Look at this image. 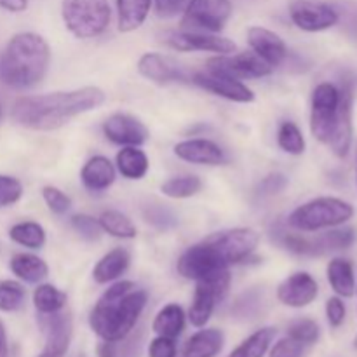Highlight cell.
<instances>
[{
    "label": "cell",
    "mask_w": 357,
    "mask_h": 357,
    "mask_svg": "<svg viewBox=\"0 0 357 357\" xmlns=\"http://www.w3.org/2000/svg\"><path fill=\"white\" fill-rule=\"evenodd\" d=\"M107 101V94L96 86L47 94L23 96L14 101L10 117L17 126L33 131H54L73 117L96 110Z\"/></svg>",
    "instance_id": "6da1fadb"
},
{
    "label": "cell",
    "mask_w": 357,
    "mask_h": 357,
    "mask_svg": "<svg viewBox=\"0 0 357 357\" xmlns=\"http://www.w3.org/2000/svg\"><path fill=\"white\" fill-rule=\"evenodd\" d=\"M149 302V293L132 281H117L91 310L89 326L101 340L121 342L129 337Z\"/></svg>",
    "instance_id": "7a4b0ae2"
},
{
    "label": "cell",
    "mask_w": 357,
    "mask_h": 357,
    "mask_svg": "<svg viewBox=\"0 0 357 357\" xmlns=\"http://www.w3.org/2000/svg\"><path fill=\"white\" fill-rule=\"evenodd\" d=\"M51 63L49 44L33 31H21L0 54V80L13 89H30L42 82Z\"/></svg>",
    "instance_id": "3957f363"
},
{
    "label": "cell",
    "mask_w": 357,
    "mask_h": 357,
    "mask_svg": "<svg viewBox=\"0 0 357 357\" xmlns=\"http://www.w3.org/2000/svg\"><path fill=\"white\" fill-rule=\"evenodd\" d=\"M176 271L188 281L208 282L215 286L223 298L229 293L230 281H232L230 267L206 239L181 253V257L178 258Z\"/></svg>",
    "instance_id": "277c9868"
},
{
    "label": "cell",
    "mask_w": 357,
    "mask_h": 357,
    "mask_svg": "<svg viewBox=\"0 0 357 357\" xmlns=\"http://www.w3.org/2000/svg\"><path fill=\"white\" fill-rule=\"evenodd\" d=\"M354 216V208L338 197H316L293 209L288 225L298 232H319L347 223Z\"/></svg>",
    "instance_id": "5b68a950"
},
{
    "label": "cell",
    "mask_w": 357,
    "mask_h": 357,
    "mask_svg": "<svg viewBox=\"0 0 357 357\" xmlns=\"http://www.w3.org/2000/svg\"><path fill=\"white\" fill-rule=\"evenodd\" d=\"M61 17L77 38L100 37L110 24V3L108 0H61Z\"/></svg>",
    "instance_id": "8992f818"
},
{
    "label": "cell",
    "mask_w": 357,
    "mask_h": 357,
    "mask_svg": "<svg viewBox=\"0 0 357 357\" xmlns=\"http://www.w3.org/2000/svg\"><path fill=\"white\" fill-rule=\"evenodd\" d=\"M342 89L333 82H321L314 87L310 100V131L317 142L328 145L335 131L340 110Z\"/></svg>",
    "instance_id": "52a82bcc"
},
{
    "label": "cell",
    "mask_w": 357,
    "mask_h": 357,
    "mask_svg": "<svg viewBox=\"0 0 357 357\" xmlns=\"http://www.w3.org/2000/svg\"><path fill=\"white\" fill-rule=\"evenodd\" d=\"M232 16L230 0H190L183 10L181 28L188 31L220 33Z\"/></svg>",
    "instance_id": "ba28073f"
},
{
    "label": "cell",
    "mask_w": 357,
    "mask_h": 357,
    "mask_svg": "<svg viewBox=\"0 0 357 357\" xmlns=\"http://www.w3.org/2000/svg\"><path fill=\"white\" fill-rule=\"evenodd\" d=\"M206 241L215 248L222 260L232 267L250 260L260 243V234L250 227H237L213 234L206 237Z\"/></svg>",
    "instance_id": "9c48e42d"
},
{
    "label": "cell",
    "mask_w": 357,
    "mask_h": 357,
    "mask_svg": "<svg viewBox=\"0 0 357 357\" xmlns=\"http://www.w3.org/2000/svg\"><path fill=\"white\" fill-rule=\"evenodd\" d=\"M206 70L216 73H225L234 79H261L272 73V66L267 65L258 54L251 52H239V54H223L208 59Z\"/></svg>",
    "instance_id": "30bf717a"
},
{
    "label": "cell",
    "mask_w": 357,
    "mask_h": 357,
    "mask_svg": "<svg viewBox=\"0 0 357 357\" xmlns=\"http://www.w3.org/2000/svg\"><path fill=\"white\" fill-rule=\"evenodd\" d=\"M289 17L293 24L303 31H324L338 23V13L328 3L296 0L289 7Z\"/></svg>",
    "instance_id": "8fae6325"
},
{
    "label": "cell",
    "mask_w": 357,
    "mask_h": 357,
    "mask_svg": "<svg viewBox=\"0 0 357 357\" xmlns=\"http://www.w3.org/2000/svg\"><path fill=\"white\" fill-rule=\"evenodd\" d=\"M192 82L229 101H236V103H251V101H255V93L243 80L234 79V77L225 75V73L202 70V72H195L192 75Z\"/></svg>",
    "instance_id": "7c38bea8"
},
{
    "label": "cell",
    "mask_w": 357,
    "mask_h": 357,
    "mask_svg": "<svg viewBox=\"0 0 357 357\" xmlns=\"http://www.w3.org/2000/svg\"><path fill=\"white\" fill-rule=\"evenodd\" d=\"M167 44L176 51H201L216 52V54H234L237 45L230 38L220 37L216 33H204V31H178L171 33Z\"/></svg>",
    "instance_id": "4fadbf2b"
},
{
    "label": "cell",
    "mask_w": 357,
    "mask_h": 357,
    "mask_svg": "<svg viewBox=\"0 0 357 357\" xmlns=\"http://www.w3.org/2000/svg\"><path fill=\"white\" fill-rule=\"evenodd\" d=\"M103 132L107 139L121 146H139L149 139V129L129 114H114L103 122Z\"/></svg>",
    "instance_id": "5bb4252c"
},
{
    "label": "cell",
    "mask_w": 357,
    "mask_h": 357,
    "mask_svg": "<svg viewBox=\"0 0 357 357\" xmlns=\"http://www.w3.org/2000/svg\"><path fill=\"white\" fill-rule=\"evenodd\" d=\"M319 295V284L309 272H295L279 284L278 300L291 309L310 305Z\"/></svg>",
    "instance_id": "9a60e30c"
},
{
    "label": "cell",
    "mask_w": 357,
    "mask_h": 357,
    "mask_svg": "<svg viewBox=\"0 0 357 357\" xmlns=\"http://www.w3.org/2000/svg\"><path fill=\"white\" fill-rule=\"evenodd\" d=\"M248 44L251 45L255 54L260 56L272 68L281 66L288 58V45L286 42L274 33L272 30L264 26H251L248 30Z\"/></svg>",
    "instance_id": "2e32d148"
},
{
    "label": "cell",
    "mask_w": 357,
    "mask_h": 357,
    "mask_svg": "<svg viewBox=\"0 0 357 357\" xmlns=\"http://www.w3.org/2000/svg\"><path fill=\"white\" fill-rule=\"evenodd\" d=\"M138 72L145 79L152 80L155 84H171V82H185L187 75L181 70L174 59L167 56L159 54V52H146L139 58Z\"/></svg>",
    "instance_id": "e0dca14e"
},
{
    "label": "cell",
    "mask_w": 357,
    "mask_h": 357,
    "mask_svg": "<svg viewBox=\"0 0 357 357\" xmlns=\"http://www.w3.org/2000/svg\"><path fill=\"white\" fill-rule=\"evenodd\" d=\"M174 155L185 162L199 164V166H220L225 162V153L220 149V145L204 138L180 142L174 145Z\"/></svg>",
    "instance_id": "ac0fdd59"
},
{
    "label": "cell",
    "mask_w": 357,
    "mask_h": 357,
    "mask_svg": "<svg viewBox=\"0 0 357 357\" xmlns=\"http://www.w3.org/2000/svg\"><path fill=\"white\" fill-rule=\"evenodd\" d=\"M342 89V100H340V110H338L337 126L331 135L330 146L333 153L340 159L349 155V150L352 145V89L349 84L340 87Z\"/></svg>",
    "instance_id": "d6986e66"
},
{
    "label": "cell",
    "mask_w": 357,
    "mask_h": 357,
    "mask_svg": "<svg viewBox=\"0 0 357 357\" xmlns=\"http://www.w3.org/2000/svg\"><path fill=\"white\" fill-rule=\"evenodd\" d=\"M73 323L70 314H52L45 331L44 351L37 357H65L72 342Z\"/></svg>",
    "instance_id": "ffe728a7"
},
{
    "label": "cell",
    "mask_w": 357,
    "mask_h": 357,
    "mask_svg": "<svg viewBox=\"0 0 357 357\" xmlns=\"http://www.w3.org/2000/svg\"><path fill=\"white\" fill-rule=\"evenodd\" d=\"M115 176H117V169L110 162V159L103 155L91 157L80 171L82 185L91 192L108 190L114 185Z\"/></svg>",
    "instance_id": "44dd1931"
},
{
    "label": "cell",
    "mask_w": 357,
    "mask_h": 357,
    "mask_svg": "<svg viewBox=\"0 0 357 357\" xmlns=\"http://www.w3.org/2000/svg\"><path fill=\"white\" fill-rule=\"evenodd\" d=\"M222 300L223 296L220 295L215 286L208 284V282H197L194 300H192L190 310H188V321L192 323V326H206L208 321L211 319L213 312H215L216 303L222 302Z\"/></svg>",
    "instance_id": "7402d4cb"
},
{
    "label": "cell",
    "mask_w": 357,
    "mask_h": 357,
    "mask_svg": "<svg viewBox=\"0 0 357 357\" xmlns=\"http://www.w3.org/2000/svg\"><path fill=\"white\" fill-rule=\"evenodd\" d=\"M131 264V255L124 248H115L108 251L93 268V279L98 284H108L117 281L121 275L126 274Z\"/></svg>",
    "instance_id": "603a6c76"
},
{
    "label": "cell",
    "mask_w": 357,
    "mask_h": 357,
    "mask_svg": "<svg viewBox=\"0 0 357 357\" xmlns=\"http://www.w3.org/2000/svg\"><path fill=\"white\" fill-rule=\"evenodd\" d=\"M225 337L222 330L216 328H206L197 331L187 340L183 347L185 357H215L222 352Z\"/></svg>",
    "instance_id": "cb8c5ba5"
},
{
    "label": "cell",
    "mask_w": 357,
    "mask_h": 357,
    "mask_svg": "<svg viewBox=\"0 0 357 357\" xmlns=\"http://www.w3.org/2000/svg\"><path fill=\"white\" fill-rule=\"evenodd\" d=\"M328 282L340 298H351L356 293L354 267L347 258H333L326 268Z\"/></svg>",
    "instance_id": "d4e9b609"
},
{
    "label": "cell",
    "mask_w": 357,
    "mask_h": 357,
    "mask_svg": "<svg viewBox=\"0 0 357 357\" xmlns=\"http://www.w3.org/2000/svg\"><path fill=\"white\" fill-rule=\"evenodd\" d=\"M152 0H117V28L122 33L135 31L145 23Z\"/></svg>",
    "instance_id": "484cf974"
},
{
    "label": "cell",
    "mask_w": 357,
    "mask_h": 357,
    "mask_svg": "<svg viewBox=\"0 0 357 357\" xmlns=\"http://www.w3.org/2000/svg\"><path fill=\"white\" fill-rule=\"evenodd\" d=\"M117 171L126 180H142L149 173V157L139 146H122L115 157Z\"/></svg>",
    "instance_id": "4316f807"
},
{
    "label": "cell",
    "mask_w": 357,
    "mask_h": 357,
    "mask_svg": "<svg viewBox=\"0 0 357 357\" xmlns=\"http://www.w3.org/2000/svg\"><path fill=\"white\" fill-rule=\"evenodd\" d=\"M9 267L17 279H21V281L24 282H30V284L44 281L49 275L47 264H45L40 257L31 253L14 255V257L10 258Z\"/></svg>",
    "instance_id": "83f0119b"
},
{
    "label": "cell",
    "mask_w": 357,
    "mask_h": 357,
    "mask_svg": "<svg viewBox=\"0 0 357 357\" xmlns=\"http://www.w3.org/2000/svg\"><path fill=\"white\" fill-rule=\"evenodd\" d=\"M354 229H349V227H333L328 232L312 237L314 257H323V255L331 253V251L347 250V248H351L354 244Z\"/></svg>",
    "instance_id": "f1b7e54d"
},
{
    "label": "cell",
    "mask_w": 357,
    "mask_h": 357,
    "mask_svg": "<svg viewBox=\"0 0 357 357\" xmlns=\"http://www.w3.org/2000/svg\"><path fill=\"white\" fill-rule=\"evenodd\" d=\"M152 330L159 337L174 338L176 340L185 330V312L178 303H169L157 312L152 323Z\"/></svg>",
    "instance_id": "f546056e"
},
{
    "label": "cell",
    "mask_w": 357,
    "mask_h": 357,
    "mask_svg": "<svg viewBox=\"0 0 357 357\" xmlns=\"http://www.w3.org/2000/svg\"><path fill=\"white\" fill-rule=\"evenodd\" d=\"M66 300H68L66 293L52 284H38L33 291V305L42 316L61 312L63 307L66 305Z\"/></svg>",
    "instance_id": "4dcf8cb0"
},
{
    "label": "cell",
    "mask_w": 357,
    "mask_h": 357,
    "mask_svg": "<svg viewBox=\"0 0 357 357\" xmlns=\"http://www.w3.org/2000/svg\"><path fill=\"white\" fill-rule=\"evenodd\" d=\"M275 328H261L248 337L229 357H264L275 338Z\"/></svg>",
    "instance_id": "1f68e13d"
},
{
    "label": "cell",
    "mask_w": 357,
    "mask_h": 357,
    "mask_svg": "<svg viewBox=\"0 0 357 357\" xmlns=\"http://www.w3.org/2000/svg\"><path fill=\"white\" fill-rule=\"evenodd\" d=\"M98 222H100L101 230L108 236L115 237V239H135L136 237L135 223L124 213L108 209V211L101 213Z\"/></svg>",
    "instance_id": "d6a6232c"
},
{
    "label": "cell",
    "mask_w": 357,
    "mask_h": 357,
    "mask_svg": "<svg viewBox=\"0 0 357 357\" xmlns=\"http://www.w3.org/2000/svg\"><path fill=\"white\" fill-rule=\"evenodd\" d=\"M9 237L13 243L28 250H40L45 244V230L37 222H20L10 227Z\"/></svg>",
    "instance_id": "836d02e7"
},
{
    "label": "cell",
    "mask_w": 357,
    "mask_h": 357,
    "mask_svg": "<svg viewBox=\"0 0 357 357\" xmlns=\"http://www.w3.org/2000/svg\"><path fill=\"white\" fill-rule=\"evenodd\" d=\"M202 188V180L195 174H185V176L169 178L160 185V192L169 199H188L199 194Z\"/></svg>",
    "instance_id": "e575fe53"
},
{
    "label": "cell",
    "mask_w": 357,
    "mask_h": 357,
    "mask_svg": "<svg viewBox=\"0 0 357 357\" xmlns=\"http://www.w3.org/2000/svg\"><path fill=\"white\" fill-rule=\"evenodd\" d=\"M272 239L289 253L298 255V257H314V244L310 237L288 232L282 227H275V230H272Z\"/></svg>",
    "instance_id": "d590c367"
},
{
    "label": "cell",
    "mask_w": 357,
    "mask_h": 357,
    "mask_svg": "<svg viewBox=\"0 0 357 357\" xmlns=\"http://www.w3.org/2000/svg\"><path fill=\"white\" fill-rule=\"evenodd\" d=\"M278 145L282 152L289 155H302L305 152V138L295 122H282L278 131Z\"/></svg>",
    "instance_id": "8d00e7d4"
},
{
    "label": "cell",
    "mask_w": 357,
    "mask_h": 357,
    "mask_svg": "<svg viewBox=\"0 0 357 357\" xmlns=\"http://www.w3.org/2000/svg\"><path fill=\"white\" fill-rule=\"evenodd\" d=\"M26 291L23 284L17 281H2L0 282V310L2 312H16L23 307Z\"/></svg>",
    "instance_id": "74e56055"
},
{
    "label": "cell",
    "mask_w": 357,
    "mask_h": 357,
    "mask_svg": "<svg viewBox=\"0 0 357 357\" xmlns=\"http://www.w3.org/2000/svg\"><path fill=\"white\" fill-rule=\"evenodd\" d=\"M288 335L289 337L296 338L298 342L305 344L307 347H312L314 344H317L321 337L319 324L312 319H296L293 321L288 326Z\"/></svg>",
    "instance_id": "f35d334b"
},
{
    "label": "cell",
    "mask_w": 357,
    "mask_h": 357,
    "mask_svg": "<svg viewBox=\"0 0 357 357\" xmlns=\"http://www.w3.org/2000/svg\"><path fill=\"white\" fill-rule=\"evenodd\" d=\"M261 305H264V293H260L258 289H250L237 298L236 305L232 307V312L244 319H253L261 310Z\"/></svg>",
    "instance_id": "ab89813d"
},
{
    "label": "cell",
    "mask_w": 357,
    "mask_h": 357,
    "mask_svg": "<svg viewBox=\"0 0 357 357\" xmlns=\"http://www.w3.org/2000/svg\"><path fill=\"white\" fill-rule=\"evenodd\" d=\"M70 223H72L73 230L77 234H80V237H84L86 241H91V243L100 239L101 234H103L100 222L89 215H82V213L80 215H73Z\"/></svg>",
    "instance_id": "60d3db41"
},
{
    "label": "cell",
    "mask_w": 357,
    "mask_h": 357,
    "mask_svg": "<svg viewBox=\"0 0 357 357\" xmlns=\"http://www.w3.org/2000/svg\"><path fill=\"white\" fill-rule=\"evenodd\" d=\"M23 197V185L17 178L0 174V208L16 204Z\"/></svg>",
    "instance_id": "b9f144b4"
},
{
    "label": "cell",
    "mask_w": 357,
    "mask_h": 357,
    "mask_svg": "<svg viewBox=\"0 0 357 357\" xmlns=\"http://www.w3.org/2000/svg\"><path fill=\"white\" fill-rule=\"evenodd\" d=\"M42 197H44L45 204L54 215H65L72 208V201H70L68 195L59 190L58 187H52V185L42 188Z\"/></svg>",
    "instance_id": "7bdbcfd3"
},
{
    "label": "cell",
    "mask_w": 357,
    "mask_h": 357,
    "mask_svg": "<svg viewBox=\"0 0 357 357\" xmlns=\"http://www.w3.org/2000/svg\"><path fill=\"white\" fill-rule=\"evenodd\" d=\"M143 215H145L146 222L152 223L153 227H157V229H160V230H167L178 223L176 216H174L169 209L164 208V206H160V204L146 206V209Z\"/></svg>",
    "instance_id": "ee69618b"
},
{
    "label": "cell",
    "mask_w": 357,
    "mask_h": 357,
    "mask_svg": "<svg viewBox=\"0 0 357 357\" xmlns=\"http://www.w3.org/2000/svg\"><path fill=\"white\" fill-rule=\"evenodd\" d=\"M310 347L298 342L293 337H284L275 342L274 347L271 349V357H303Z\"/></svg>",
    "instance_id": "f6af8a7d"
},
{
    "label": "cell",
    "mask_w": 357,
    "mask_h": 357,
    "mask_svg": "<svg viewBox=\"0 0 357 357\" xmlns=\"http://www.w3.org/2000/svg\"><path fill=\"white\" fill-rule=\"evenodd\" d=\"M288 187V178L282 173H271L258 183L257 195L260 197H271V195L279 194Z\"/></svg>",
    "instance_id": "bcb514c9"
},
{
    "label": "cell",
    "mask_w": 357,
    "mask_h": 357,
    "mask_svg": "<svg viewBox=\"0 0 357 357\" xmlns=\"http://www.w3.org/2000/svg\"><path fill=\"white\" fill-rule=\"evenodd\" d=\"M345 316H347V309L345 303L342 302L340 296H331L326 302V317L331 328H340L344 324Z\"/></svg>",
    "instance_id": "7dc6e473"
},
{
    "label": "cell",
    "mask_w": 357,
    "mask_h": 357,
    "mask_svg": "<svg viewBox=\"0 0 357 357\" xmlns=\"http://www.w3.org/2000/svg\"><path fill=\"white\" fill-rule=\"evenodd\" d=\"M178 347L174 338L157 337L150 342L149 356L150 357H176Z\"/></svg>",
    "instance_id": "c3c4849f"
},
{
    "label": "cell",
    "mask_w": 357,
    "mask_h": 357,
    "mask_svg": "<svg viewBox=\"0 0 357 357\" xmlns=\"http://www.w3.org/2000/svg\"><path fill=\"white\" fill-rule=\"evenodd\" d=\"M190 0H155V13L159 17H174L183 13Z\"/></svg>",
    "instance_id": "681fc988"
},
{
    "label": "cell",
    "mask_w": 357,
    "mask_h": 357,
    "mask_svg": "<svg viewBox=\"0 0 357 357\" xmlns=\"http://www.w3.org/2000/svg\"><path fill=\"white\" fill-rule=\"evenodd\" d=\"M142 342H143V333L132 335L128 340V344L122 347V351L119 352L117 357H138L139 351H142Z\"/></svg>",
    "instance_id": "f907efd6"
},
{
    "label": "cell",
    "mask_w": 357,
    "mask_h": 357,
    "mask_svg": "<svg viewBox=\"0 0 357 357\" xmlns=\"http://www.w3.org/2000/svg\"><path fill=\"white\" fill-rule=\"evenodd\" d=\"M0 7L9 13H23L28 7V0H0Z\"/></svg>",
    "instance_id": "816d5d0a"
},
{
    "label": "cell",
    "mask_w": 357,
    "mask_h": 357,
    "mask_svg": "<svg viewBox=\"0 0 357 357\" xmlns=\"http://www.w3.org/2000/svg\"><path fill=\"white\" fill-rule=\"evenodd\" d=\"M119 351L115 342H107L103 340L100 345H98V356L100 357H117Z\"/></svg>",
    "instance_id": "f5cc1de1"
},
{
    "label": "cell",
    "mask_w": 357,
    "mask_h": 357,
    "mask_svg": "<svg viewBox=\"0 0 357 357\" xmlns=\"http://www.w3.org/2000/svg\"><path fill=\"white\" fill-rule=\"evenodd\" d=\"M0 357H10L9 356V345H7L6 330H3L2 323H0Z\"/></svg>",
    "instance_id": "db71d44e"
},
{
    "label": "cell",
    "mask_w": 357,
    "mask_h": 357,
    "mask_svg": "<svg viewBox=\"0 0 357 357\" xmlns=\"http://www.w3.org/2000/svg\"><path fill=\"white\" fill-rule=\"evenodd\" d=\"M356 183H357V159H356Z\"/></svg>",
    "instance_id": "11a10c76"
},
{
    "label": "cell",
    "mask_w": 357,
    "mask_h": 357,
    "mask_svg": "<svg viewBox=\"0 0 357 357\" xmlns=\"http://www.w3.org/2000/svg\"><path fill=\"white\" fill-rule=\"evenodd\" d=\"M354 347L357 349V337H356V340H354Z\"/></svg>",
    "instance_id": "9f6ffc18"
},
{
    "label": "cell",
    "mask_w": 357,
    "mask_h": 357,
    "mask_svg": "<svg viewBox=\"0 0 357 357\" xmlns=\"http://www.w3.org/2000/svg\"><path fill=\"white\" fill-rule=\"evenodd\" d=\"M0 115H2V108H0Z\"/></svg>",
    "instance_id": "6f0895ef"
},
{
    "label": "cell",
    "mask_w": 357,
    "mask_h": 357,
    "mask_svg": "<svg viewBox=\"0 0 357 357\" xmlns=\"http://www.w3.org/2000/svg\"><path fill=\"white\" fill-rule=\"evenodd\" d=\"M356 291H357V286H356Z\"/></svg>",
    "instance_id": "680465c9"
}]
</instances>
